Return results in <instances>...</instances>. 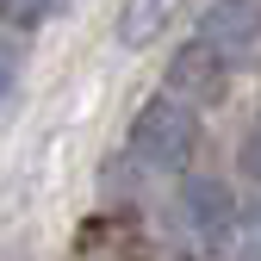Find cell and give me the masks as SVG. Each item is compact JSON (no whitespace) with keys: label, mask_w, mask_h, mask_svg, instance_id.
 I'll use <instances>...</instances> for the list:
<instances>
[{"label":"cell","mask_w":261,"mask_h":261,"mask_svg":"<svg viewBox=\"0 0 261 261\" xmlns=\"http://www.w3.org/2000/svg\"><path fill=\"white\" fill-rule=\"evenodd\" d=\"M7 93H13V69L0 62V106H7Z\"/></svg>","instance_id":"9c48e42d"},{"label":"cell","mask_w":261,"mask_h":261,"mask_svg":"<svg viewBox=\"0 0 261 261\" xmlns=\"http://www.w3.org/2000/svg\"><path fill=\"white\" fill-rule=\"evenodd\" d=\"M243 261H261V243H249V249H243Z\"/></svg>","instance_id":"30bf717a"},{"label":"cell","mask_w":261,"mask_h":261,"mask_svg":"<svg viewBox=\"0 0 261 261\" xmlns=\"http://www.w3.org/2000/svg\"><path fill=\"white\" fill-rule=\"evenodd\" d=\"M249 243H261V199H255V212H249Z\"/></svg>","instance_id":"ba28073f"},{"label":"cell","mask_w":261,"mask_h":261,"mask_svg":"<svg viewBox=\"0 0 261 261\" xmlns=\"http://www.w3.org/2000/svg\"><path fill=\"white\" fill-rule=\"evenodd\" d=\"M237 174L261 187V118H255V124L243 130V143H237Z\"/></svg>","instance_id":"8992f818"},{"label":"cell","mask_w":261,"mask_h":261,"mask_svg":"<svg viewBox=\"0 0 261 261\" xmlns=\"http://www.w3.org/2000/svg\"><path fill=\"white\" fill-rule=\"evenodd\" d=\"M230 62H224L205 38H193V44H180L174 56H168V69H162V93L168 100H180V106H193V112H212V106H224V93H230Z\"/></svg>","instance_id":"7a4b0ae2"},{"label":"cell","mask_w":261,"mask_h":261,"mask_svg":"<svg viewBox=\"0 0 261 261\" xmlns=\"http://www.w3.org/2000/svg\"><path fill=\"white\" fill-rule=\"evenodd\" d=\"M75 0H13V19L19 25H44V19H56V13H69Z\"/></svg>","instance_id":"52a82bcc"},{"label":"cell","mask_w":261,"mask_h":261,"mask_svg":"<svg viewBox=\"0 0 261 261\" xmlns=\"http://www.w3.org/2000/svg\"><path fill=\"white\" fill-rule=\"evenodd\" d=\"M180 0H124V13H118V50H149L155 44V31L174 19Z\"/></svg>","instance_id":"5b68a950"},{"label":"cell","mask_w":261,"mask_h":261,"mask_svg":"<svg viewBox=\"0 0 261 261\" xmlns=\"http://www.w3.org/2000/svg\"><path fill=\"white\" fill-rule=\"evenodd\" d=\"M199 38L230 69H255L261 62V0H212L199 19Z\"/></svg>","instance_id":"277c9868"},{"label":"cell","mask_w":261,"mask_h":261,"mask_svg":"<svg viewBox=\"0 0 261 261\" xmlns=\"http://www.w3.org/2000/svg\"><path fill=\"white\" fill-rule=\"evenodd\" d=\"M174 218H180V230L193 237V243H224L237 230V193L224 187L218 174H187L180 180V193H174Z\"/></svg>","instance_id":"3957f363"},{"label":"cell","mask_w":261,"mask_h":261,"mask_svg":"<svg viewBox=\"0 0 261 261\" xmlns=\"http://www.w3.org/2000/svg\"><path fill=\"white\" fill-rule=\"evenodd\" d=\"M124 155L143 174H187L193 155H199V112L168 100V93L143 100L124 124Z\"/></svg>","instance_id":"6da1fadb"}]
</instances>
